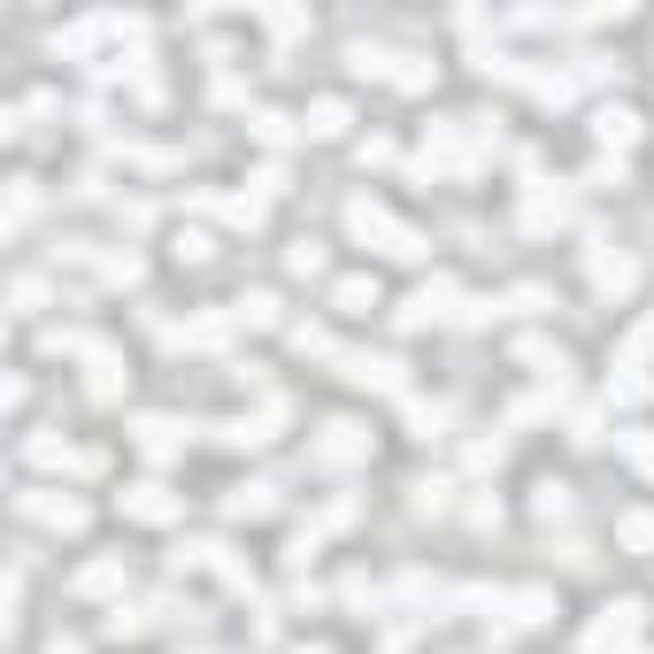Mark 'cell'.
<instances>
[{"label": "cell", "instance_id": "cell-11", "mask_svg": "<svg viewBox=\"0 0 654 654\" xmlns=\"http://www.w3.org/2000/svg\"><path fill=\"white\" fill-rule=\"evenodd\" d=\"M616 447H624V455H632V463H640V470H647V478H654V439H640V432H624Z\"/></svg>", "mask_w": 654, "mask_h": 654}, {"label": "cell", "instance_id": "cell-10", "mask_svg": "<svg viewBox=\"0 0 654 654\" xmlns=\"http://www.w3.org/2000/svg\"><path fill=\"white\" fill-rule=\"evenodd\" d=\"M116 585H124L116 562H93V570H85V593H116Z\"/></svg>", "mask_w": 654, "mask_h": 654}, {"label": "cell", "instance_id": "cell-7", "mask_svg": "<svg viewBox=\"0 0 654 654\" xmlns=\"http://www.w3.org/2000/svg\"><path fill=\"white\" fill-rule=\"evenodd\" d=\"M231 516H270V486H239L231 492Z\"/></svg>", "mask_w": 654, "mask_h": 654}, {"label": "cell", "instance_id": "cell-12", "mask_svg": "<svg viewBox=\"0 0 654 654\" xmlns=\"http://www.w3.org/2000/svg\"><path fill=\"white\" fill-rule=\"evenodd\" d=\"M362 301H377V286H370V278H346V286H339V309H362Z\"/></svg>", "mask_w": 654, "mask_h": 654}, {"label": "cell", "instance_id": "cell-1", "mask_svg": "<svg viewBox=\"0 0 654 654\" xmlns=\"http://www.w3.org/2000/svg\"><path fill=\"white\" fill-rule=\"evenodd\" d=\"M346 224H354V239H370L377 255H401V262H416V255H424V239H416L408 224H393L377 200H354V208H346Z\"/></svg>", "mask_w": 654, "mask_h": 654}, {"label": "cell", "instance_id": "cell-6", "mask_svg": "<svg viewBox=\"0 0 654 654\" xmlns=\"http://www.w3.org/2000/svg\"><path fill=\"white\" fill-rule=\"evenodd\" d=\"M309 132H316V139H339V132H346V108H339V101H316V108H309Z\"/></svg>", "mask_w": 654, "mask_h": 654}, {"label": "cell", "instance_id": "cell-3", "mask_svg": "<svg viewBox=\"0 0 654 654\" xmlns=\"http://www.w3.org/2000/svg\"><path fill=\"white\" fill-rule=\"evenodd\" d=\"M124 508H132V516H147V523H169V516H177V500H169L163 486H139V492H124Z\"/></svg>", "mask_w": 654, "mask_h": 654}, {"label": "cell", "instance_id": "cell-9", "mask_svg": "<svg viewBox=\"0 0 654 654\" xmlns=\"http://www.w3.org/2000/svg\"><path fill=\"white\" fill-rule=\"evenodd\" d=\"M239 324H278V301H270V293H255V301H239Z\"/></svg>", "mask_w": 654, "mask_h": 654}, {"label": "cell", "instance_id": "cell-13", "mask_svg": "<svg viewBox=\"0 0 654 654\" xmlns=\"http://www.w3.org/2000/svg\"><path fill=\"white\" fill-rule=\"evenodd\" d=\"M293 270H301V278H309V270H324V247H316V239H301V247H293Z\"/></svg>", "mask_w": 654, "mask_h": 654}, {"label": "cell", "instance_id": "cell-4", "mask_svg": "<svg viewBox=\"0 0 654 654\" xmlns=\"http://www.w3.org/2000/svg\"><path fill=\"white\" fill-rule=\"evenodd\" d=\"M601 139H609V147H632V139H640V116H632V108H609V116H601Z\"/></svg>", "mask_w": 654, "mask_h": 654}, {"label": "cell", "instance_id": "cell-8", "mask_svg": "<svg viewBox=\"0 0 654 654\" xmlns=\"http://www.w3.org/2000/svg\"><path fill=\"white\" fill-rule=\"evenodd\" d=\"M624 547L654 554V516H647V508H640V516H624Z\"/></svg>", "mask_w": 654, "mask_h": 654}, {"label": "cell", "instance_id": "cell-2", "mask_svg": "<svg viewBox=\"0 0 654 654\" xmlns=\"http://www.w3.org/2000/svg\"><path fill=\"white\" fill-rule=\"evenodd\" d=\"M640 616H647L640 601H616V609H609V616L585 632V654H616V647H632V640H640Z\"/></svg>", "mask_w": 654, "mask_h": 654}, {"label": "cell", "instance_id": "cell-5", "mask_svg": "<svg viewBox=\"0 0 654 654\" xmlns=\"http://www.w3.org/2000/svg\"><path fill=\"white\" fill-rule=\"evenodd\" d=\"M31 516H46V523H62V531H77V523H85V508H77V500H46V492L31 500Z\"/></svg>", "mask_w": 654, "mask_h": 654}]
</instances>
